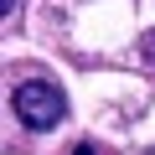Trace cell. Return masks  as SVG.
I'll use <instances>...</instances> for the list:
<instances>
[{
  "label": "cell",
  "instance_id": "6da1fadb",
  "mask_svg": "<svg viewBox=\"0 0 155 155\" xmlns=\"http://www.w3.org/2000/svg\"><path fill=\"white\" fill-rule=\"evenodd\" d=\"M11 109H16V119L26 124V129H57L62 124V114H67V93L52 83V78H26V83L11 93Z\"/></svg>",
  "mask_w": 155,
  "mask_h": 155
},
{
  "label": "cell",
  "instance_id": "7a4b0ae2",
  "mask_svg": "<svg viewBox=\"0 0 155 155\" xmlns=\"http://www.w3.org/2000/svg\"><path fill=\"white\" fill-rule=\"evenodd\" d=\"M72 155H98V145H93V140H78V145H72Z\"/></svg>",
  "mask_w": 155,
  "mask_h": 155
},
{
  "label": "cell",
  "instance_id": "3957f363",
  "mask_svg": "<svg viewBox=\"0 0 155 155\" xmlns=\"http://www.w3.org/2000/svg\"><path fill=\"white\" fill-rule=\"evenodd\" d=\"M145 57H150V62H155V31H150V36H145Z\"/></svg>",
  "mask_w": 155,
  "mask_h": 155
},
{
  "label": "cell",
  "instance_id": "277c9868",
  "mask_svg": "<svg viewBox=\"0 0 155 155\" xmlns=\"http://www.w3.org/2000/svg\"><path fill=\"white\" fill-rule=\"evenodd\" d=\"M11 11H16V0H0V21H5V16H11Z\"/></svg>",
  "mask_w": 155,
  "mask_h": 155
}]
</instances>
